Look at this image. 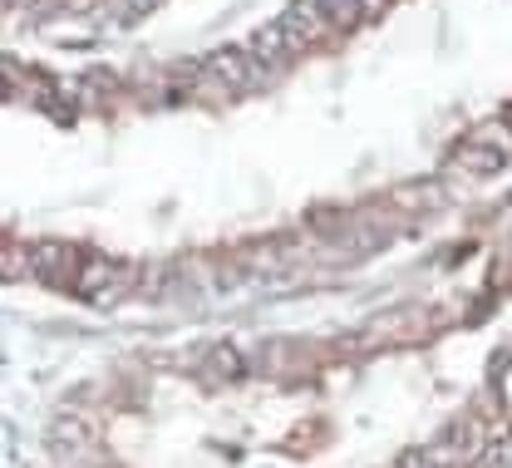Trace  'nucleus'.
<instances>
[{
    "mask_svg": "<svg viewBox=\"0 0 512 468\" xmlns=\"http://www.w3.org/2000/svg\"><path fill=\"white\" fill-rule=\"evenodd\" d=\"M192 370H197L202 385H237V380L252 370V360H247L242 350H232V345H207V350L192 360Z\"/></svg>",
    "mask_w": 512,
    "mask_h": 468,
    "instance_id": "nucleus-5",
    "label": "nucleus"
},
{
    "mask_svg": "<svg viewBox=\"0 0 512 468\" xmlns=\"http://www.w3.org/2000/svg\"><path fill=\"white\" fill-rule=\"evenodd\" d=\"M138 286H143V267H128V262H84L79 281H74V296L109 311L124 296H133Z\"/></svg>",
    "mask_w": 512,
    "mask_h": 468,
    "instance_id": "nucleus-2",
    "label": "nucleus"
},
{
    "mask_svg": "<svg viewBox=\"0 0 512 468\" xmlns=\"http://www.w3.org/2000/svg\"><path fill=\"white\" fill-rule=\"evenodd\" d=\"M281 30H286V40H291V50L296 55H306V50H320V45H330L340 30L330 25V15L320 10V0H291L286 10H281V20H276Z\"/></svg>",
    "mask_w": 512,
    "mask_h": 468,
    "instance_id": "nucleus-3",
    "label": "nucleus"
},
{
    "mask_svg": "<svg viewBox=\"0 0 512 468\" xmlns=\"http://www.w3.org/2000/svg\"><path fill=\"white\" fill-rule=\"evenodd\" d=\"M0 267H5V276L15 281V276H35V267H30V247H20L15 237H5V252H0Z\"/></svg>",
    "mask_w": 512,
    "mask_h": 468,
    "instance_id": "nucleus-7",
    "label": "nucleus"
},
{
    "mask_svg": "<svg viewBox=\"0 0 512 468\" xmlns=\"http://www.w3.org/2000/svg\"><path fill=\"white\" fill-rule=\"evenodd\" d=\"M448 321H453V316H448V311H439V306H404V311H389V316H380V321H370V326L355 335V340H345V350L419 345V340H434Z\"/></svg>",
    "mask_w": 512,
    "mask_h": 468,
    "instance_id": "nucleus-1",
    "label": "nucleus"
},
{
    "mask_svg": "<svg viewBox=\"0 0 512 468\" xmlns=\"http://www.w3.org/2000/svg\"><path fill=\"white\" fill-rule=\"evenodd\" d=\"M498 267H503V271H512V237H508V242H503V252H498Z\"/></svg>",
    "mask_w": 512,
    "mask_h": 468,
    "instance_id": "nucleus-8",
    "label": "nucleus"
},
{
    "mask_svg": "<svg viewBox=\"0 0 512 468\" xmlns=\"http://www.w3.org/2000/svg\"><path fill=\"white\" fill-rule=\"evenodd\" d=\"M320 365L316 345H301V340H271L252 355V370L266 375V380H301Z\"/></svg>",
    "mask_w": 512,
    "mask_h": 468,
    "instance_id": "nucleus-4",
    "label": "nucleus"
},
{
    "mask_svg": "<svg viewBox=\"0 0 512 468\" xmlns=\"http://www.w3.org/2000/svg\"><path fill=\"white\" fill-rule=\"evenodd\" d=\"M247 50H252V60L261 69H281L296 60V50H291V40H286V30L281 25H266V30H256L252 40H247Z\"/></svg>",
    "mask_w": 512,
    "mask_h": 468,
    "instance_id": "nucleus-6",
    "label": "nucleus"
}]
</instances>
